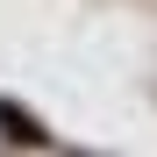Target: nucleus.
I'll return each mask as SVG.
<instances>
[{
	"label": "nucleus",
	"instance_id": "1",
	"mask_svg": "<svg viewBox=\"0 0 157 157\" xmlns=\"http://www.w3.org/2000/svg\"><path fill=\"white\" fill-rule=\"evenodd\" d=\"M0 121H7V136H21V143H43V128H29V114H21V107H0Z\"/></svg>",
	"mask_w": 157,
	"mask_h": 157
}]
</instances>
